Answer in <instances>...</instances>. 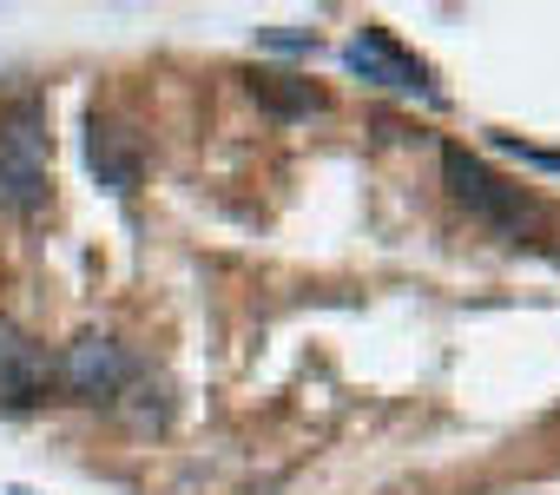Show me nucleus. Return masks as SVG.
<instances>
[{"instance_id":"f257e3e1","label":"nucleus","mask_w":560,"mask_h":495,"mask_svg":"<svg viewBox=\"0 0 560 495\" xmlns=\"http://www.w3.org/2000/svg\"><path fill=\"white\" fill-rule=\"evenodd\" d=\"M47 192H54V139H47L40 113L21 106L0 119V211L27 218L47 205Z\"/></svg>"},{"instance_id":"f03ea898","label":"nucleus","mask_w":560,"mask_h":495,"mask_svg":"<svg viewBox=\"0 0 560 495\" xmlns=\"http://www.w3.org/2000/svg\"><path fill=\"white\" fill-rule=\"evenodd\" d=\"M54 383H60L67 396H80V403H119L126 383H132V357H126V344L86 331V337H73V344L54 357Z\"/></svg>"},{"instance_id":"7ed1b4c3","label":"nucleus","mask_w":560,"mask_h":495,"mask_svg":"<svg viewBox=\"0 0 560 495\" xmlns=\"http://www.w3.org/2000/svg\"><path fill=\"white\" fill-rule=\"evenodd\" d=\"M442 172H448V185H455V198L468 205V211H481L488 225H508V231H521V218H534V205L521 198V192H508L481 159H468L462 146H448L442 152Z\"/></svg>"},{"instance_id":"20e7f679","label":"nucleus","mask_w":560,"mask_h":495,"mask_svg":"<svg viewBox=\"0 0 560 495\" xmlns=\"http://www.w3.org/2000/svg\"><path fill=\"white\" fill-rule=\"evenodd\" d=\"M343 67H350V73H363V80H376V87H402V93H435L429 67H422L416 54H402L389 27H363V34H357V41L343 47Z\"/></svg>"},{"instance_id":"39448f33","label":"nucleus","mask_w":560,"mask_h":495,"mask_svg":"<svg viewBox=\"0 0 560 495\" xmlns=\"http://www.w3.org/2000/svg\"><path fill=\"white\" fill-rule=\"evenodd\" d=\"M47 390H54V357H47L21 324L0 318V403L27 410V403H40Z\"/></svg>"},{"instance_id":"423d86ee","label":"nucleus","mask_w":560,"mask_h":495,"mask_svg":"<svg viewBox=\"0 0 560 495\" xmlns=\"http://www.w3.org/2000/svg\"><path fill=\"white\" fill-rule=\"evenodd\" d=\"M86 159H93V179L106 192H139V139L113 119H93V139H86Z\"/></svg>"},{"instance_id":"0eeeda50","label":"nucleus","mask_w":560,"mask_h":495,"mask_svg":"<svg viewBox=\"0 0 560 495\" xmlns=\"http://www.w3.org/2000/svg\"><path fill=\"white\" fill-rule=\"evenodd\" d=\"M250 93H257L270 113H324V93H317V87H284V73H257Z\"/></svg>"},{"instance_id":"6e6552de","label":"nucleus","mask_w":560,"mask_h":495,"mask_svg":"<svg viewBox=\"0 0 560 495\" xmlns=\"http://www.w3.org/2000/svg\"><path fill=\"white\" fill-rule=\"evenodd\" d=\"M257 47H284V54H311L317 34H284V27H257Z\"/></svg>"},{"instance_id":"1a4fd4ad","label":"nucleus","mask_w":560,"mask_h":495,"mask_svg":"<svg viewBox=\"0 0 560 495\" xmlns=\"http://www.w3.org/2000/svg\"><path fill=\"white\" fill-rule=\"evenodd\" d=\"M508 152H521V159H534V165H547V172H560V152H540V146H514V139H501Z\"/></svg>"},{"instance_id":"9d476101","label":"nucleus","mask_w":560,"mask_h":495,"mask_svg":"<svg viewBox=\"0 0 560 495\" xmlns=\"http://www.w3.org/2000/svg\"><path fill=\"white\" fill-rule=\"evenodd\" d=\"M0 495H34V488H0Z\"/></svg>"}]
</instances>
